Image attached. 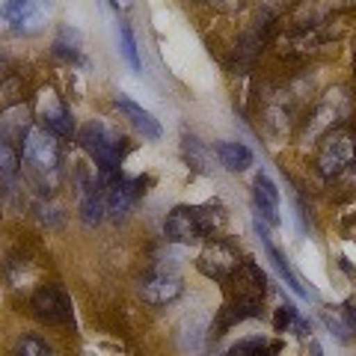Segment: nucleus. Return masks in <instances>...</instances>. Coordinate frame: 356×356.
I'll list each match as a JSON object with an SVG mask.
<instances>
[{"label": "nucleus", "instance_id": "nucleus-30", "mask_svg": "<svg viewBox=\"0 0 356 356\" xmlns=\"http://www.w3.org/2000/svg\"><path fill=\"white\" fill-rule=\"evenodd\" d=\"M226 3H238V0H226Z\"/></svg>", "mask_w": 356, "mask_h": 356}, {"label": "nucleus", "instance_id": "nucleus-11", "mask_svg": "<svg viewBox=\"0 0 356 356\" xmlns=\"http://www.w3.org/2000/svg\"><path fill=\"white\" fill-rule=\"evenodd\" d=\"M252 205L259 211V217L267 222V226H280V187H276L264 172L255 175L252 181Z\"/></svg>", "mask_w": 356, "mask_h": 356}, {"label": "nucleus", "instance_id": "nucleus-18", "mask_svg": "<svg viewBox=\"0 0 356 356\" xmlns=\"http://www.w3.org/2000/svg\"><path fill=\"white\" fill-rule=\"evenodd\" d=\"M217 158L229 172H243L252 166V149L243 146V143H220Z\"/></svg>", "mask_w": 356, "mask_h": 356}, {"label": "nucleus", "instance_id": "nucleus-24", "mask_svg": "<svg viewBox=\"0 0 356 356\" xmlns=\"http://www.w3.org/2000/svg\"><path fill=\"white\" fill-rule=\"evenodd\" d=\"M18 172H21V149L15 146V143L0 137V175L15 178Z\"/></svg>", "mask_w": 356, "mask_h": 356}, {"label": "nucleus", "instance_id": "nucleus-16", "mask_svg": "<svg viewBox=\"0 0 356 356\" xmlns=\"http://www.w3.org/2000/svg\"><path fill=\"white\" fill-rule=\"evenodd\" d=\"M54 57L57 60H65V63H81L83 57V36L81 30H74L72 24H63L54 36V44H51Z\"/></svg>", "mask_w": 356, "mask_h": 356}, {"label": "nucleus", "instance_id": "nucleus-14", "mask_svg": "<svg viewBox=\"0 0 356 356\" xmlns=\"http://www.w3.org/2000/svg\"><path fill=\"white\" fill-rule=\"evenodd\" d=\"M113 104H116V110H119V113L125 116V119H128L131 125L137 128V131H140V134H143V137H146V140H161V137H163V128H161V122L154 119V116L149 113L146 107H140L137 102H131L128 95H116V102H113Z\"/></svg>", "mask_w": 356, "mask_h": 356}, {"label": "nucleus", "instance_id": "nucleus-5", "mask_svg": "<svg viewBox=\"0 0 356 356\" xmlns=\"http://www.w3.org/2000/svg\"><path fill=\"white\" fill-rule=\"evenodd\" d=\"M30 312H33V318L42 321V324L63 327L72 321V297L65 294L63 285L44 282L30 294Z\"/></svg>", "mask_w": 356, "mask_h": 356}, {"label": "nucleus", "instance_id": "nucleus-29", "mask_svg": "<svg viewBox=\"0 0 356 356\" xmlns=\"http://www.w3.org/2000/svg\"><path fill=\"white\" fill-rule=\"evenodd\" d=\"M353 72H356V54H353Z\"/></svg>", "mask_w": 356, "mask_h": 356}, {"label": "nucleus", "instance_id": "nucleus-15", "mask_svg": "<svg viewBox=\"0 0 356 356\" xmlns=\"http://www.w3.org/2000/svg\"><path fill=\"white\" fill-rule=\"evenodd\" d=\"M33 131V119H30V107L27 104H15L0 113V137L15 143V146H24L27 134Z\"/></svg>", "mask_w": 356, "mask_h": 356}, {"label": "nucleus", "instance_id": "nucleus-9", "mask_svg": "<svg viewBox=\"0 0 356 356\" xmlns=\"http://www.w3.org/2000/svg\"><path fill=\"white\" fill-rule=\"evenodd\" d=\"M104 187V211L107 217H125L128 211L137 205V199L143 196V178H116L110 184H102Z\"/></svg>", "mask_w": 356, "mask_h": 356}, {"label": "nucleus", "instance_id": "nucleus-28", "mask_svg": "<svg viewBox=\"0 0 356 356\" xmlns=\"http://www.w3.org/2000/svg\"><path fill=\"white\" fill-rule=\"evenodd\" d=\"M309 356H324V350H321V344H318L315 339L309 341Z\"/></svg>", "mask_w": 356, "mask_h": 356}, {"label": "nucleus", "instance_id": "nucleus-23", "mask_svg": "<svg viewBox=\"0 0 356 356\" xmlns=\"http://www.w3.org/2000/svg\"><path fill=\"white\" fill-rule=\"evenodd\" d=\"M119 48H122V57L131 65L134 72H143V60H140V51H137V39H134L131 27L125 21H119Z\"/></svg>", "mask_w": 356, "mask_h": 356}, {"label": "nucleus", "instance_id": "nucleus-13", "mask_svg": "<svg viewBox=\"0 0 356 356\" xmlns=\"http://www.w3.org/2000/svg\"><path fill=\"white\" fill-rule=\"evenodd\" d=\"M255 232L261 235V243H264V252H267V259H270V264L276 267V273L282 276V282L291 288V291L297 294V297H315V291H309V288H303V282H300V276L291 270V264H288V259L282 255V250L276 247V243L270 241V235L261 229V220H255Z\"/></svg>", "mask_w": 356, "mask_h": 356}, {"label": "nucleus", "instance_id": "nucleus-20", "mask_svg": "<svg viewBox=\"0 0 356 356\" xmlns=\"http://www.w3.org/2000/svg\"><path fill=\"white\" fill-rule=\"evenodd\" d=\"M13 353L15 356H57V350H54L48 341L33 336V332H21L13 344Z\"/></svg>", "mask_w": 356, "mask_h": 356}, {"label": "nucleus", "instance_id": "nucleus-22", "mask_svg": "<svg viewBox=\"0 0 356 356\" xmlns=\"http://www.w3.org/2000/svg\"><path fill=\"white\" fill-rule=\"evenodd\" d=\"M15 104H24V81L18 74H9L0 81V113Z\"/></svg>", "mask_w": 356, "mask_h": 356}, {"label": "nucleus", "instance_id": "nucleus-26", "mask_svg": "<svg viewBox=\"0 0 356 356\" xmlns=\"http://www.w3.org/2000/svg\"><path fill=\"white\" fill-rule=\"evenodd\" d=\"M184 154H187V161H191V166H199V170H205V149H202V143H199L196 137H187L184 134Z\"/></svg>", "mask_w": 356, "mask_h": 356}, {"label": "nucleus", "instance_id": "nucleus-1", "mask_svg": "<svg viewBox=\"0 0 356 356\" xmlns=\"http://www.w3.org/2000/svg\"><path fill=\"white\" fill-rule=\"evenodd\" d=\"M60 163H63V152H60V137H54L44 128H33L27 134L24 146H21V166L39 193H54L60 184Z\"/></svg>", "mask_w": 356, "mask_h": 356}, {"label": "nucleus", "instance_id": "nucleus-4", "mask_svg": "<svg viewBox=\"0 0 356 356\" xmlns=\"http://www.w3.org/2000/svg\"><path fill=\"white\" fill-rule=\"evenodd\" d=\"M356 158V134L348 131V128H336L330 131L324 143L318 146V158H315V166L321 178H339L348 166L353 163Z\"/></svg>", "mask_w": 356, "mask_h": 356}, {"label": "nucleus", "instance_id": "nucleus-10", "mask_svg": "<svg viewBox=\"0 0 356 356\" xmlns=\"http://www.w3.org/2000/svg\"><path fill=\"white\" fill-rule=\"evenodd\" d=\"M184 294V285L175 273H166V270H154L149 276L140 280V297L146 300L149 306H170L175 303L178 297Z\"/></svg>", "mask_w": 356, "mask_h": 356}, {"label": "nucleus", "instance_id": "nucleus-31", "mask_svg": "<svg viewBox=\"0 0 356 356\" xmlns=\"http://www.w3.org/2000/svg\"><path fill=\"white\" fill-rule=\"evenodd\" d=\"M196 3H205V0H196Z\"/></svg>", "mask_w": 356, "mask_h": 356}, {"label": "nucleus", "instance_id": "nucleus-7", "mask_svg": "<svg viewBox=\"0 0 356 356\" xmlns=\"http://www.w3.org/2000/svg\"><path fill=\"white\" fill-rule=\"evenodd\" d=\"M36 116H39V128L51 131L54 137H72L74 134V119H72V110L63 104V98L57 95V89H42L39 92V104H36Z\"/></svg>", "mask_w": 356, "mask_h": 356}, {"label": "nucleus", "instance_id": "nucleus-3", "mask_svg": "<svg viewBox=\"0 0 356 356\" xmlns=\"http://www.w3.org/2000/svg\"><path fill=\"white\" fill-rule=\"evenodd\" d=\"M222 220H226V214L220 205H175L163 220V235L172 243L191 247V243L214 235L222 226Z\"/></svg>", "mask_w": 356, "mask_h": 356}, {"label": "nucleus", "instance_id": "nucleus-12", "mask_svg": "<svg viewBox=\"0 0 356 356\" xmlns=\"http://www.w3.org/2000/svg\"><path fill=\"white\" fill-rule=\"evenodd\" d=\"M261 303H264V300L235 294L226 306L220 309V321H217V327H214L217 330L214 336H222L226 330H232L235 324H243V321H250V318H259L261 315Z\"/></svg>", "mask_w": 356, "mask_h": 356}, {"label": "nucleus", "instance_id": "nucleus-25", "mask_svg": "<svg viewBox=\"0 0 356 356\" xmlns=\"http://www.w3.org/2000/svg\"><path fill=\"white\" fill-rule=\"evenodd\" d=\"M300 312H297V306L294 303H282L280 309H276V315H273V330L276 332H291V330H297V324H300Z\"/></svg>", "mask_w": 356, "mask_h": 356}, {"label": "nucleus", "instance_id": "nucleus-27", "mask_svg": "<svg viewBox=\"0 0 356 356\" xmlns=\"http://www.w3.org/2000/svg\"><path fill=\"white\" fill-rule=\"evenodd\" d=\"M341 312H344V318L350 321V327L356 330V300H348V303H344V309H341Z\"/></svg>", "mask_w": 356, "mask_h": 356}, {"label": "nucleus", "instance_id": "nucleus-17", "mask_svg": "<svg viewBox=\"0 0 356 356\" xmlns=\"http://www.w3.org/2000/svg\"><path fill=\"white\" fill-rule=\"evenodd\" d=\"M235 285H238V294H243V297L264 300V294H267V276H264V270L255 261H243L238 267Z\"/></svg>", "mask_w": 356, "mask_h": 356}, {"label": "nucleus", "instance_id": "nucleus-6", "mask_svg": "<svg viewBox=\"0 0 356 356\" xmlns=\"http://www.w3.org/2000/svg\"><path fill=\"white\" fill-rule=\"evenodd\" d=\"M241 264L243 261H241L238 247L235 243H229V241H222V238L211 241L196 259L199 273L208 276V280H214V282H232Z\"/></svg>", "mask_w": 356, "mask_h": 356}, {"label": "nucleus", "instance_id": "nucleus-8", "mask_svg": "<svg viewBox=\"0 0 356 356\" xmlns=\"http://www.w3.org/2000/svg\"><path fill=\"white\" fill-rule=\"evenodd\" d=\"M0 21H3L9 30L33 36V33L42 30L44 13H42L39 0H6V3L0 6Z\"/></svg>", "mask_w": 356, "mask_h": 356}, {"label": "nucleus", "instance_id": "nucleus-2", "mask_svg": "<svg viewBox=\"0 0 356 356\" xmlns=\"http://www.w3.org/2000/svg\"><path fill=\"white\" fill-rule=\"evenodd\" d=\"M77 143H81V149L95 161L98 181L102 184L116 181L122 175L119 166H122V158H125V140L110 125H104V122H98V119L86 122V125L77 131Z\"/></svg>", "mask_w": 356, "mask_h": 356}, {"label": "nucleus", "instance_id": "nucleus-21", "mask_svg": "<svg viewBox=\"0 0 356 356\" xmlns=\"http://www.w3.org/2000/svg\"><path fill=\"white\" fill-rule=\"evenodd\" d=\"M321 321L327 324V330L336 336L339 341H344L348 344L350 339H353V327H350V321L344 318V312L341 309H332V306H327L324 312H321Z\"/></svg>", "mask_w": 356, "mask_h": 356}, {"label": "nucleus", "instance_id": "nucleus-19", "mask_svg": "<svg viewBox=\"0 0 356 356\" xmlns=\"http://www.w3.org/2000/svg\"><path fill=\"white\" fill-rule=\"evenodd\" d=\"M282 344H270L264 336H247V339H238L232 348L226 350V356H273Z\"/></svg>", "mask_w": 356, "mask_h": 356}]
</instances>
